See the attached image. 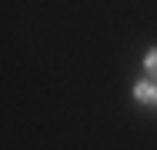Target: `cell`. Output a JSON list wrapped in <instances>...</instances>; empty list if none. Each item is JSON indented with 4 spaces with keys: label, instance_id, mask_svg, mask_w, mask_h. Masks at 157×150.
<instances>
[{
    "label": "cell",
    "instance_id": "cell-1",
    "mask_svg": "<svg viewBox=\"0 0 157 150\" xmlns=\"http://www.w3.org/2000/svg\"><path fill=\"white\" fill-rule=\"evenodd\" d=\"M137 97H140V100H157V87H151V84H140V87H137Z\"/></svg>",
    "mask_w": 157,
    "mask_h": 150
},
{
    "label": "cell",
    "instance_id": "cell-2",
    "mask_svg": "<svg viewBox=\"0 0 157 150\" xmlns=\"http://www.w3.org/2000/svg\"><path fill=\"white\" fill-rule=\"evenodd\" d=\"M147 70H151V73H154V77H157V50H154V54H151V57H147Z\"/></svg>",
    "mask_w": 157,
    "mask_h": 150
}]
</instances>
